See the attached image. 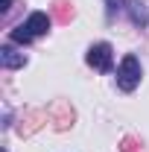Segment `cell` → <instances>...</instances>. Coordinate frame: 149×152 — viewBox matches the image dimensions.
Wrapping results in <instances>:
<instances>
[{
	"mask_svg": "<svg viewBox=\"0 0 149 152\" xmlns=\"http://www.w3.org/2000/svg\"><path fill=\"white\" fill-rule=\"evenodd\" d=\"M117 85L123 91H134L140 85V61H137V56H131V53L123 56L120 67H117Z\"/></svg>",
	"mask_w": 149,
	"mask_h": 152,
	"instance_id": "cell-1",
	"label": "cell"
},
{
	"mask_svg": "<svg viewBox=\"0 0 149 152\" xmlns=\"http://www.w3.org/2000/svg\"><path fill=\"white\" fill-rule=\"evenodd\" d=\"M88 64H91L93 70H99V73H108L111 70V61H114V53H111V44H105V41H99V44H93L91 50H88Z\"/></svg>",
	"mask_w": 149,
	"mask_h": 152,
	"instance_id": "cell-2",
	"label": "cell"
},
{
	"mask_svg": "<svg viewBox=\"0 0 149 152\" xmlns=\"http://www.w3.org/2000/svg\"><path fill=\"white\" fill-rule=\"evenodd\" d=\"M26 29L32 32V38L35 35H47V32H50V15H47V12H32V15L26 18Z\"/></svg>",
	"mask_w": 149,
	"mask_h": 152,
	"instance_id": "cell-3",
	"label": "cell"
},
{
	"mask_svg": "<svg viewBox=\"0 0 149 152\" xmlns=\"http://www.w3.org/2000/svg\"><path fill=\"white\" fill-rule=\"evenodd\" d=\"M0 64H3L6 70H15V67H23V64H26V56L18 53L15 47H0Z\"/></svg>",
	"mask_w": 149,
	"mask_h": 152,
	"instance_id": "cell-4",
	"label": "cell"
},
{
	"mask_svg": "<svg viewBox=\"0 0 149 152\" xmlns=\"http://www.w3.org/2000/svg\"><path fill=\"white\" fill-rule=\"evenodd\" d=\"M129 15H131V20L137 23V26H146L149 23V15H146V9H143V3H137V0H129Z\"/></svg>",
	"mask_w": 149,
	"mask_h": 152,
	"instance_id": "cell-5",
	"label": "cell"
},
{
	"mask_svg": "<svg viewBox=\"0 0 149 152\" xmlns=\"http://www.w3.org/2000/svg\"><path fill=\"white\" fill-rule=\"evenodd\" d=\"M9 38H12L15 44H29V41H32V32L26 29V23H18V26L9 32Z\"/></svg>",
	"mask_w": 149,
	"mask_h": 152,
	"instance_id": "cell-6",
	"label": "cell"
},
{
	"mask_svg": "<svg viewBox=\"0 0 149 152\" xmlns=\"http://www.w3.org/2000/svg\"><path fill=\"white\" fill-rule=\"evenodd\" d=\"M114 9H120V0H108V15H114Z\"/></svg>",
	"mask_w": 149,
	"mask_h": 152,
	"instance_id": "cell-7",
	"label": "cell"
},
{
	"mask_svg": "<svg viewBox=\"0 0 149 152\" xmlns=\"http://www.w3.org/2000/svg\"><path fill=\"white\" fill-rule=\"evenodd\" d=\"M9 3H12V0H3V12H6V9H9Z\"/></svg>",
	"mask_w": 149,
	"mask_h": 152,
	"instance_id": "cell-8",
	"label": "cell"
}]
</instances>
